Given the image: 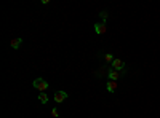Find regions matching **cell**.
<instances>
[{
    "mask_svg": "<svg viewBox=\"0 0 160 118\" xmlns=\"http://www.w3.org/2000/svg\"><path fill=\"white\" fill-rule=\"evenodd\" d=\"M102 58H104V61H106V62H108V64H112V61L115 59V58H114V56H112L111 53H106V54H104Z\"/></svg>",
    "mask_w": 160,
    "mask_h": 118,
    "instance_id": "cell-10",
    "label": "cell"
},
{
    "mask_svg": "<svg viewBox=\"0 0 160 118\" xmlns=\"http://www.w3.org/2000/svg\"><path fill=\"white\" fill-rule=\"evenodd\" d=\"M32 86H34L35 89H38L40 93H45V91L48 89V82L45 80V78L38 77V78H35V80L32 82Z\"/></svg>",
    "mask_w": 160,
    "mask_h": 118,
    "instance_id": "cell-1",
    "label": "cell"
},
{
    "mask_svg": "<svg viewBox=\"0 0 160 118\" xmlns=\"http://www.w3.org/2000/svg\"><path fill=\"white\" fill-rule=\"evenodd\" d=\"M122 75H123V72H117V70H114L112 67L108 70V78H109V80H112V82H117Z\"/></svg>",
    "mask_w": 160,
    "mask_h": 118,
    "instance_id": "cell-4",
    "label": "cell"
},
{
    "mask_svg": "<svg viewBox=\"0 0 160 118\" xmlns=\"http://www.w3.org/2000/svg\"><path fill=\"white\" fill-rule=\"evenodd\" d=\"M112 69L114 70H117V72H125V62L122 61V59H118V58H115L114 61H112Z\"/></svg>",
    "mask_w": 160,
    "mask_h": 118,
    "instance_id": "cell-2",
    "label": "cell"
},
{
    "mask_svg": "<svg viewBox=\"0 0 160 118\" xmlns=\"http://www.w3.org/2000/svg\"><path fill=\"white\" fill-rule=\"evenodd\" d=\"M38 101H40V104H47L48 102V96L45 93H38Z\"/></svg>",
    "mask_w": 160,
    "mask_h": 118,
    "instance_id": "cell-8",
    "label": "cell"
},
{
    "mask_svg": "<svg viewBox=\"0 0 160 118\" xmlns=\"http://www.w3.org/2000/svg\"><path fill=\"white\" fill-rule=\"evenodd\" d=\"M21 43H22V38H13V40L10 42V46H11L13 50H18V48L21 46Z\"/></svg>",
    "mask_w": 160,
    "mask_h": 118,
    "instance_id": "cell-6",
    "label": "cell"
},
{
    "mask_svg": "<svg viewBox=\"0 0 160 118\" xmlns=\"http://www.w3.org/2000/svg\"><path fill=\"white\" fill-rule=\"evenodd\" d=\"M106 89H108L109 93H114V91L117 89V82H112V80H109V82H108V85H106Z\"/></svg>",
    "mask_w": 160,
    "mask_h": 118,
    "instance_id": "cell-7",
    "label": "cell"
},
{
    "mask_svg": "<svg viewBox=\"0 0 160 118\" xmlns=\"http://www.w3.org/2000/svg\"><path fill=\"white\" fill-rule=\"evenodd\" d=\"M51 116H55V118H59V113H58V109H51Z\"/></svg>",
    "mask_w": 160,
    "mask_h": 118,
    "instance_id": "cell-11",
    "label": "cell"
},
{
    "mask_svg": "<svg viewBox=\"0 0 160 118\" xmlns=\"http://www.w3.org/2000/svg\"><path fill=\"white\" fill-rule=\"evenodd\" d=\"M106 31H108V26H106L104 22H96V24H95V32H96L98 35L106 34Z\"/></svg>",
    "mask_w": 160,
    "mask_h": 118,
    "instance_id": "cell-5",
    "label": "cell"
},
{
    "mask_svg": "<svg viewBox=\"0 0 160 118\" xmlns=\"http://www.w3.org/2000/svg\"><path fill=\"white\" fill-rule=\"evenodd\" d=\"M99 16H101V19H102V22L106 24V21H108V18H109V13L106 11V10H102V11H99Z\"/></svg>",
    "mask_w": 160,
    "mask_h": 118,
    "instance_id": "cell-9",
    "label": "cell"
},
{
    "mask_svg": "<svg viewBox=\"0 0 160 118\" xmlns=\"http://www.w3.org/2000/svg\"><path fill=\"white\" fill-rule=\"evenodd\" d=\"M53 99H55L56 104H61V102H64L66 99H68V93H66V91H56Z\"/></svg>",
    "mask_w": 160,
    "mask_h": 118,
    "instance_id": "cell-3",
    "label": "cell"
}]
</instances>
